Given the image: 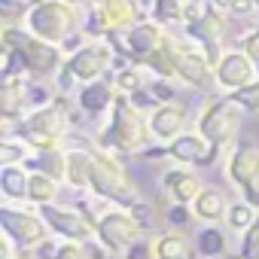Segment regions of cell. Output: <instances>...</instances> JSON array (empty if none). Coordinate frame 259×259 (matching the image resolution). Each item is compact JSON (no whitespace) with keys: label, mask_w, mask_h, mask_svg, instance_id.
Returning <instances> with one entry per match:
<instances>
[{"label":"cell","mask_w":259,"mask_h":259,"mask_svg":"<svg viewBox=\"0 0 259 259\" xmlns=\"http://www.w3.org/2000/svg\"><path fill=\"white\" fill-rule=\"evenodd\" d=\"M150 119H144V113L132 104L128 95H116L113 107H110V125L107 132L98 138L101 150L110 153H122V156H132V153H144L147 141H150Z\"/></svg>","instance_id":"1"},{"label":"cell","mask_w":259,"mask_h":259,"mask_svg":"<svg viewBox=\"0 0 259 259\" xmlns=\"http://www.w3.org/2000/svg\"><path fill=\"white\" fill-rule=\"evenodd\" d=\"M22 25L37 40L64 46L73 34H79V10L67 0H34L28 13H22Z\"/></svg>","instance_id":"2"},{"label":"cell","mask_w":259,"mask_h":259,"mask_svg":"<svg viewBox=\"0 0 259 259\" xmlns=\"http://www.w3.org/2000/svg\"><path fill=\"white\" fill-rule=\"evenodd\" d=\"M89 192L101 201H110L116 207H125L132 210L141 198H138V189L128 180L122 162L116 153L110 150H95L92 156V177H89Z\"/></svg>","instance_id":"3"},{"label":"cell","mask_w":259,"mask_h":259,"mask_svg":"<svg viewBox=\"0 0 259 259\" xmlns=\"http://www.w3.org/2000/svg\"><path fill=\"white\" fill-rule=\"evenodd\" d=\"M4 49H13L19 52L22 64H25V76L28 79H52L61 67H64V52L61 46H52L46 40H37L34 34L28 31H19V28H7L4 31Z\"/></svg>","instance_id":"4"},{"label":"cell","mask_w":259,"mask_h":259,"mask_svg":"<svg viewBox=\"0 0 259 259\" xmlns=\"http://www.w3.org/2000/svg\"><path fill=\"white\" fill-rule=\"evenodd\" d=\"M244 110L226 95V98H217V101H210L204 110H201V116H198V135L210 144V147H217V150H226V147H232L235 141H238V132H241V122H244Z\"/></svg>","instance_id":"5"},{"label":"cell","mask_w":259,"mask_h":259,"mask_svg":"<svg viewBox=\"0 0 259 259\" xmlns=\"http://www.w3.org/2000/svg\"><path fill=\"white\" fill-rule=\"evenodd\" d=\"M0 229L22 253L40 247L49 238V226L40 217V210H25V207H13V204L0 207Z\"/></svg>","instance_id":"6"},{"label":"cell","mask_w":259,"mask_h":259,"mask_svg":"<svg viewBox=\"0 0 259 259\" xmlns=\"http://www.w3.org/2000/svg\"><path fill=\"white\" fill-rule=\"evenodd\" d=\"M144 226L138 223V217L125 207H113V210H104L95 223V235L98 241L110 250V253H125L135 241H141L144 235Z\"/></svg>","instance_id":"7"},{"label":"cell","mask_w":259,"mask_h":259,"mask_svg":"<svg viewBox=\"0 0 259 259\" xmlns=\"http://www.w3.org/2000/svg\"><path fill=\"white\" fill-rule=\"evenodd\" d=\"M171 49L177 58V76L195 89H210L217 85V73H213V61L204 55V49L198 43H192L189 37H177L171 34Z\"/></svg>","instance_id":"8"},{"label":"cell","mask_w":259,"mask_h":259,"mask_svg":"<svg viewBox=\"0 0 259 259\" xmlns=\"http://www.w3.org/2000/svg\"><path fill=\"white\" fill-rule=\"evenodd\" d=\"M226 174L241 189V198L259 210V147L250 141L235 144V150L229 153V162H226Z\"/></svg>","instance_id":"9"},{"label":"cell","mask_w":259,"mask_h":259,"mask_svg":"<svg viewBox=\"0 0 259 259\" xmlns=\"http://www.w3.org/2000/svg\"><path fill=\"white\" fill-rule=\"evenodd\" d=\"M113 46L107 40H89L82 49H76L73 55H67L64 61V70L73 76V82H95V79H104L107 70L113 67Z\"/></svg>","instance_id":"10"},{"label":"cell","mask_w":259,"mask_h":259,"mask_svg":"<svg viewBox=\"0 0 259 259\" xmlns=\"http://www.w3.org/2000/svg\"><path fill=\"white\" fill-rule=\"evenodd\" d=\"M40 217L46 220L49 232L64 238V241H76V244H85V241H95V223L85 220L76 207H61V204H43L37 207Z\"/></svg>","instance_id":"11"},{"label":"cell","mask_w":259,"mask_h":259,"mask_svg":"<svg viewBox=\"0 0 259 259\" xmlns=\"http://www.w3.org/2000/svg\"><path fill=\"white\" fill-rule=\"evenodd\" d=\"M165 37H168L165 25H159V22H153V19H144V22H138L132 31H125V40H122V43H119L116 37H110V43L122 46V55H128L135 64H144V61L165 43Z\"/></svg>","instance_id":"12"},{"label":"cell","mask_w":259,"mask_h":259,"mask_svg":"<svg viewBox=\"0 0 259 259\" xmlns=\"http://www.w3.org/2000/svg\"><path fill=\"white\" fill-rule=\"evenodd\" d=\"M213 73H217V85L226 89L229 95L241 92V89H247L250 82L259 79V67L250 61V55H244V49H226L223 58L217 61Z\"/></svg>","instance_id":"13"},{"label":"cell","mask_w":259,"mask_h":259,"mask_svg":"<svg viewBox=\"0 0 259 259\" xmlns=\"http://www.w3.org/2000/svg\"><path fill=\"white\" fill-rule=\"evenodd\" d=\"M186 125H189V107L183 101H168L159 104L150 113V135L153 141H159L162 147H168L171 141H177L180 135H186Z\"/></svg>","instance_id":"14"},{"label":"cell","mask_w":259,"mask_h":259,"mask_svg":"<svg viewBox=\"0 0 259 259\" xmlns=\"http://www.w3.org/2000/svg\"><path fill=\"white\" fill-rule=\"evenodd\" d=\"M217 156H220V150L210 147L198 132H195V135L186 132V135H180L177 141L168 144V159L177 162V165H183V168H189V165H195V168H207V165L217 162Z\"/></svg>","instance_id":"15"},{"label":"cell","mask_w":259,"mask_h":259,"mask_svg":"<svg viewBox=\"0 0 259 259\" xmlns=\"http://www.w3.org/2000/svg\"><path fill=\"white\" fill-rule=\"evenodd\" d=\"M116 82L113 79H95V82H82L79 85V92H76V107L85 113V116H104L110 107H113V101H116Z\"/></svg>","instance_id":"16"},{"label":"cell","mask_w":259,"mask_h":259,"mask_svg":"<svg viewBox=\"0 0 259 259\" xmlns=\"http://www.w3.org/2000/svg\"><path fill=\"white\" fill-rule=\"evenodd\" d=\"M162 189L168 192L171 201L177 204H195V198L201 195V180L195 171H186V168H171L162 174Z\"/></svg>","instance_id":"17"},{"label":"cell","mask_w":259,"mask_h":259,"mask_svg":"<svg viewBox=\"0 0 259 259\" xmlns=\"http://www.w3.org/2000/svg\"><path fill=\"white\" fill-rule=\"evenodd\" d=\"M25 168L28 171H37V174H46L58 183L67 180V150L64 147H52V150H31V156L25 159Z\"/></svg>","instance_id":"18"},{"label":"cell","mask_w":259,"mask_h":259,"mask_svg":"<svg viewBox=\"0 0 259 259\" xmlns=\"http://www.w3.org/2000/svg\"><path fill=\"white\" fill-rule=\"evenodd\" d=\"M192 210H195V220L217 226V223H226L229 201H226V195H223L220 189H213V186H204V189H201V195L195 198Z\"/></svg>","instance_id":"19"},{"label":"cell","mask_w":259,"mask_h":259,"mask_svg":"<svg viewBox=\"0 0 259 259\" xmlns=\"http://www.w3.org/2000/svg\"><path fill=\"white\" fill-rule=\"evenodd\" d=\"M31 171L25 165H0V192L7 201H28Z\"/></svg>","instance_id":"20"},{"label":"cell","mask_w":259,"mask_h":259,"mask_svg":"<svg viewBox=\"0 0 259 259\" xmlns=\"http://www.w3.org/2000/svg\"><path fill=\"white\" fill-rule=\"evenodd\" d=\"M192 247H195V253H198L201 259H220V256H226V247H229V241H226V232H223L220 226H210V223H204V226L195 232V238H192Z\"/></svg>","instance_id":"21"},{"label":"cell","mask_w":259,"mask_h":259,"mask_svg":"<svg viewBox=\"0 0 259 259\" xmlns=\"http://www.w3.org/2000/svg\"><path fill=\"white\" fill-rule=\"evenodd\" d=\"M153 244H156V259H189L192 250H195L192 241L177 229H168V232L156 235Z\"/></svg>","instance_id":"22"},{"label":"cell","mask_w":259,"mask_h":259,"mask_svg":"<svg viewBox=\"0 0 259 259\" xmlns=\"http://www.w3.org/2000/svg\"><path fill=\"white\" fill-rule=\"evenodd\" d=\"M92 156L95 150H67V180L73 189H89V177H92Z\"/></svg>","instance_id":"23"},{"label":"cell","mask_w":259,"mask_h":259,"mask_svg":"<svg viewBox=\"0 0 259 259\" xmlns=\"http://www.w3.org/2000/svg\"><path fill=\"white\" fill-rule=\"evenodd\" d=\"M58 198V180L46 177V174H37L31 171V186H28V201L43 207V204H55Z\"/></svg>","instance_id":"24"},{"label":"cell","mask_w":259,"mask_h":259,"mask_svg":"<svg viewBox=\"0 0 259 259\" xmlns=\"http://www.w3.org/2000/svg\"><path fill=\"white\" fill-rule=\"evenodd\" d=\"M256 217H259V210L250 204V201H232L229 204V213H226V226L232 229V232H238V235H244L253 223H256Z\"/></svg>","instance_id":"25"},{"label":"cell","mask_w":259,"mask_h":259,"mask_svg":"<svg viewBox=\"0 0 259 259\" xmlns=\"http://www.w3.org/2000/svg\"><path fill=\"white\" fill-rule=\"evenodd\" d=\"M116 82V92L119 95H135L141 89H147V79H144V67L141 64H122L113 76Z\"/></svg>","instance_id":"26"},{"label":"cell","mask_w":259,"mask_h":259,"mask_svg":"<svg viewBox=\"0 0 259 259\" xmlns=\"http://www.w3.org/2000/svg\"><path fill=\"white\" fill-rule=\"evenodd\" d=\"M183 0H153V22L159 25H177L183 22Z\"/></svg>","instance_id":"27"},{"label":"cell","mask_w":259,"mask_h":259,"mask_svg":"<svg viewBox=\"0 0 259 259\" xmlns=\"http://www.w3.org/2000/svg\"><path fill=\"white\" fill-rule=\"evenodd\" d=\"M31 156V147L22 138H4L0 141V165H25Z\"/></svg>","instance_id":"28"},{"label":"cell","mask_w":259,"mask_h":259,"mask_svg":"<svg viewBox=\"0 0 259 259\" xmlns=\"http://www.w3.org/2000/svg\"><path fill=\"white\" fill-rule=\"evenodd\" d=\"M165 220H168L171 229L180 232V229H186V226L195 223V210H192V204H177V201H171L168 210H165Z\"/></svg>","instance_id":"29"},{"label":"cell","mask_w":259,"mask_h":259,"mask_svg":"<svg viewBox=\"0 0 259 259\" xmlns=\"http://www.w3.org/2000/svg\"><path fill=\"white\" fill-rule=\"evenodd\" d=\"M238 259H259V217H256V223L241 235Z\"/></svg>","instance_id":"30"},{"label":"cell","mask_w":259,"mask_h":259,"mask_svg":"<svg viewBox=\"0 0 259 259\" xmlns=\"http://www.w3.org/2000/svg\"><path fill=\"white\" fill-rule=\"evenodd\" d=\"M244 113H259V79L256 82H250L247 89H241V92H232L229 95Z\"/></svg>","instance_id":"31"},{"label":"cell","mask_w":259,"mask_h":259,"mask_svg":"<svg viewBox=\"0 0 259 259\" xmlns=\"http://www.w3.org/2000/svg\"><path fill=\"white\" fill-rule=\"evenodd\" d=\"M122 256L125 259H156V244L147 241V238H141V241H135L132 247H128Z\"/></svg>","instance_id":"32"},{"label":"cell","mask_w":259,"mask_h":259,"mask_svg":"<svg viewBox=\"0 0 259 259\" xmlns=\"http://www.w3.org/2000/svg\"><path fill=\"white\" fill-rule=\"evenodd\" d=\"M241 49H244V55H250V61L259 67V28H253L247 37H241Z\"/></svg>","instance_id":"33"},{"label":"cell","mask_w":259,"mask_h":259,"mask_svg":"<svg viewBox=\"0 0 259 259\" xmlns=\"http://www.w3.org/2000/svg\"><path fill=\"white\" fill-rule=\"evenodd\" d=\"M253 13H259V7L253 0H229V16L235 19H250Z\"/></svg>","instance_id":"34"},{"label":"cell","mask_w":259,"mask_h":259,"mask_svg":"<svg viewBox=\"0 0 259 259\" xmlns=\"http://www.w3.org/2000/svg\"><path fill=\"white\" fill-rule=\"evenodd\" d=\"M55 259H89V256H85L82 244H76V241H64V244L58 247Z\"/></svg>","instance_id":"35"},{"label":"cell","mask_w":259,"mask_h":259,"mask_svg":"<svg viewBox=\"0 0 259 259\" xmlns=\"http://www.w3.org/2000/svg\"><path fill=\"white\" fill-rule=\"evenodd\" d=\"M150 92L156 95V101H159V104L177 101V98H174V89H171V85H165V79H150Z\"/></svg>","instance_id":"36"},{"label":"cell","mask_w":259,"mask_h":259,"mask_svg":"<svg viewBox=\"0 0 259 259\" xmlns=\"http://www.w3.org/2000/svg\"><path fill=\"white\" fill-rule=\"evenodd\" d=\"M82 250H85V256H89V259H113V256H116V253H110L98 238H95V241H85V244H82Z\"/></svg>","instance_id":"37"},{"label":"cell","mask_w":259,"mask_h":259,"mask_svg":"<svg viewBox=\"0 0 259 259\" xmlns=\"http://www.w3.org/2000/svg\"><path fill=\"white\" fill-rule=\"evenodd\" d=\"M132 213H135V217H138V223L147 229V226L153 223V213H156V210H153V204H144V201H138V204L132 207Z\"/></svg>","instance_id":"38"},{"label":"cell","mask_w":259,"mask_h":259,"mask_svg":"<svg viewBox=\"0 0 259 259\" xmlns=\"http://www.w3.org/2000/svg\"><path fill=\"white\" fill-rule=\"evenodd\" d=\"M58 247H61V244H55L52 238H46V241H43L40 247H34V256H37V259H55Z\"/></svg>","instance_id":"39"},{"label":"cell","mask_w":259,"mask_h":259,"mask_svg":"<svg viewBox=\"0 0 259 259\" xmlns=\"http://www.w3.org/2000/svg\"><path fill=\"white\" fill-rule=\"evenodd\" d=\"M67 4H73V7H82V4H89V0H67Z\"/></svg>","instance_id":"40"},{"label":"cell","mask_w":259,"mask_h":259,"mask_svg":"<svg viewBox=\"0 0 259 259\" xmlns=\"http://www.w3.org/2000/svg\"><path fill=\"white\" fill-rule=\"evenodd\" d=\"M183 4H207V0H183Z\"/></svg>","instance_id":"41"},{"label":"cell","mask_w":259,"mask_h":259,"mask_svg":"<svg viewBox=\"0 0 259 259\" xmlns=\"http://www.w3.org/2000/svg\"><path fill=\"white\" fill-rule=\"evenodd\" d=\"M13 259H25V256H13Z\"/></svg>","instance_id":"42"},{"label":"cell","mask_w":259,"mask_h":259,"mask_svg":"<svg viewBox=\"0 0 259 259\" xmlns=\"http://www.w3.org/2000/svg\"><path fill=\"white\" fill-rule=\"evenodd\" d=\"M253 4H256V7H259V0H253Z\"/></svg>","instance_id":"43"}]
</instances>
